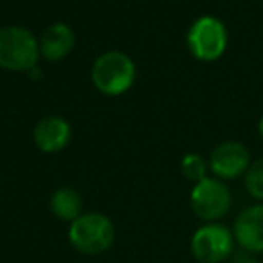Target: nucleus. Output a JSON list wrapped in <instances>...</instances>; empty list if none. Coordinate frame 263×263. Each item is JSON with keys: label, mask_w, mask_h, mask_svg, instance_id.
<instances>
[{"label": "nucleus", "mask_w": 263, "mask_h": 263, "mask_svg": "<svg viewBox=\"0 0 263 263\" xmlns=\"http://www.w3.org/2000/svg\"><path fill=\"white\" fill-rule=\"evenodd\" d=\"M69 240L81 254H101L112 247L116 240V227L112 220L101 213H85L70 223Z\"/></svg>", "instance_id": "nucleus-1"}, {"label": "nucleus", "mask_w": 263, "mask_h": 263, "mask_svg": "<svg viewBox=\"0 0 263 263\" xmlns=\"http://www.w3.org/2000/svg\"><path fill=\"white\" fill-rule=\"evenodd\" d=\"M40 58V45L34 34L22 26L0 29V69L29 72Z\"/></svg>", "instance_id": "nucleus-2"}, {"label": "nucleus", "mask_w": 263, "mask_h": 263, "mask_svg": "<svg viewBox=\"0 0 263 263\" xmlns=\"http://www.w3.org/2000/svg\"><path fill=\"white\" fill-rule=\"evenodd\" d=\"M92 83L106 96L124 94L136 81V65L124 52L108 51L92 65Z\"/></svg>", "instance_id": "nucleus-3"}, {"label": "nucleus", "mask_w": 263, "mask_h": 263, "mask_svg": "<svg viewBox=\"0 0 263 263\" xmlns=\"http://www.w3.org/2000/svg\"><path fill=\"white\" fill-rule=\"evenodd\" d=\"M227 29L216 16H202L195 20L187 31L190 52L200 62H216L227 49Z\"/></svg>", "instance_id": "nucleus-4"}, {"label": "nucleus", "mask_w": 263, "mask_h": 263, "mask_svg": "<svg viewBox=\"0 0 263 263\" xmlns=\"http://www.w3.org/2000/svg\"><path fill=\"white\" fill-rule=\"evenodd\" d=\"M231 191L226 182L216 177H205L195 184L191 191V209L200 220L216 222L231 209Z\"/></svg>", "instance_id": "nucleus-5"}, {"label": "nucleus", "mask_w": 263, "mask_h": 263, "mask_svg": "<svg viewBox=\"0 0 263 263\" xmlns=\"http://www.w3.org/2000/svg\"><path fill=\"white\" fill-rule=\"evenodd\" d=\"M234 234L226 226L209 222L195 231L191 238V252L200 263H222L233 254Z\"/></svg>", "instance_id": "nucleus-6"}, {"label": "nucleus", "mask_w": 263, "mask_h": 263, "mask_svg": "<svg viewBox=\"0 0 263 263\" xmlns=\"http://www.w3.org/2000/svg\"><path fill=\"white\" fill-rule=\"evenodd\" d=\"M251 154L241 143L226 141L213 150L209 157V170L220 180H233L245 175L251 166Z\"/></svg>", "instance_id": "nucleus-7"}, {"label": "nucleus", "mask_w": 263, "mask_h": 263, "mask_svg": "<svg viewBox=\"0 0 263 263\" xmlns=\"http://www.w3.org/2000/svg\"><path fill=\"white\" fill-rule=\"evenodd\" d=\"M233 234L243 251L252 254L263 252V202L249 205L236 216Z\"/></svg>", "instance_id": "nucleus-8"}, {"label": "nucleus", "mask_w": 263, "mask_h": 263, "mask_svg": "<svg viewBox=\"0 0 263 263\" xmlns=\"http://www.w3.org/2000/svg\"><path fill=\"white\" fill-rule=\"evenodd\" d=\"M70 124L60 116H47L34 126V144L45 154L63 150L70 141Z\"/></svg>", "instance_id": "nucleus-9"}, {"label": "nucleus", "mask_w": 263, "mask_h": 263, "mask_svg": "<svg viewBox=\"0 0 263 263\" xmlns=\"http://www.w3.org/2000/svg\"><path fill=\"white\" fill-rule=\"evenodd\" d=\"M76 44V34L67 24L56 22L45 27L42 33L38 45H40V56H44L49 62H60L67 58L72 52Z\"/></svg>", "instance_id": "nucleus-10"}, {"label": "nucleus", "mask_w": 263, "mask_h": 263, "mask_svg": "<svg viewBox=\"0 0 263 263\" xmlns=\"http://www.w3.org/2000/svg\"><path fill=\"white\" fill-rule=\"evenodd\" d=\"M51 211L58 216L60 220L72 223L76 218L83 215V200L80 193L72 187H60L51 197Z\"/></svg>", "instance_id": "nucleus-11"}, {"label": "nucleus", "mask_w": 263, "mask_h": 263, "mask_svg": "<svg viewBox=\"0 0 263 263\" xmlns=\"http://www.w3.org/2000/svg\"><path fill=\"white\" fill-rule=\"evenodd\" d=\"M180 170H182L186 179L193 180V182L197 184L208 177L209 162L198 154H187L186 157L182 159V162H180Z\"/></svg>", "instance_id": "nucleus-12"}, {"label": "nucleus", "mask_w": 263, "mask_h": 263, "mask_svg": "<svg viewBox=\"0 0 263 263\" xmlns=\"http://www.w3.org/2000/svg\"><path fill=\"white\" fill-rule=\"evenodd\" d=\"M245 190L252 198L263 202V159L252 161L243 175Z\"/></svg>", "instance_id": "nucleus-13"}, {"label": "nucleus", "mask_w": 263, "mask_h": 263, "mask_svg": "<svg viewBox=\"0 0 263 263\" xmlns=\"http://www.w3.org/2000/svg\"><path fill=\"white\" fill-rule=\"evenodd\" d=\"M258 134H259V137H261V141H263V116L259 117V123H258Z\"/></svg>", "instance_id": "nucleus-14"}, {"label": "nucleus", "mask_w": 263, "mask_h": 263, "mask_svg": "<svg viewBox=\"0 0 263 263\" xmlns=\"http://www.w3.org/2000/svg\"><path fill=\"white\" fill-rule=\"evenodd\" d=\"M243 263H261L259 259H252V258H249V259H245Z\"/></svg>", "instance_id": "nucleus-15"}]
</instances>
